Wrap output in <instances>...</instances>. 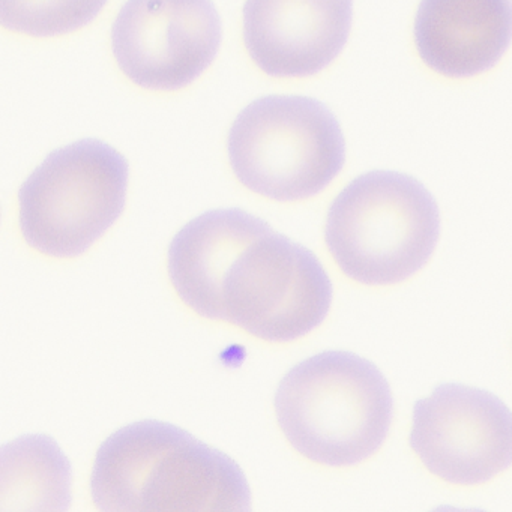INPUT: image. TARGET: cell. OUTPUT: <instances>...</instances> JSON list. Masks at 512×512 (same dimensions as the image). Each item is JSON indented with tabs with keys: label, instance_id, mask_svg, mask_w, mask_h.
<instances>
[{
	"label": "cell",
	"instance_id": "cell-1",
	"mask_svg": "<svg viewBox=\"0 0 512 512\" xmlns=\"http://www.w3.org/2000/svg\"><path fill=\"white\" fill-rule=\"evenodd\" d=\"M92 497L110 512H239L251 502L232 458L158 421L128 425L104 442Z\"/></svg>",
	"mask_w": 512,
	"mask_h": 512
},
{
	"label": "cell",
	"instance_id": "cell-2",
	"mask_svg": "<svg viewBox=\"0 0 512 512\" xmlns=\"http://www.w3.org/2000/svg\"><path fill=\"white\" fill-rule=\"evenodd\" d=\"M287 442L311 463L352 467L388 437L394 403L383 374L367 359L325 352L289 371L275 397Z\"/></svg>",
	"mask_w": 512,
	"mask_h": 512
},
{
	"label": "cell",
	"instance_id": "cell-3",
	"mask_svg": "<svg viewBox=\"0 0 512 512\" xmlns=\"http://www.w3.org/2000/svg\"><path fill=\"white\" fill-rule=\"evenodd\" d=\"M439 209L410 176L371 172L350 182L329 208L325 242L355 283L388 287L418 274L439 241Z\"/></svg>",
	"mask_w": 512,
	"mask_h": 512
},
{
	"label": "cell",
	"instance_id": "cell-4",
	"mask_svg": "<svg viewBox=\"0 0 512 512\" xmlns=\"http://www.w3.org/2000/svg\"><path fill=\"white\" fill-rule=\"evenodd\" d=\"M230 166L251 193L296 203L322 193L343 169L340 125L319 101L260 98L239 113L227 140Z\"/></svg>",
	"mask_w": 512,
	"mask_h": 512
},
{
	"label": "cell",
	"instance_id": "cell-5",
	"mask_svg": "<svg viewBox=\"0 0 512 512\" xmlns=\"http://www.w3.org/2000/svg\"><path fill=\"white\" fill-rule=\"evenodd\" d=\"M128 163L98 140L52 152L19 193V224L26 244L53 259L86 253L124 211Z\"/></svg>",
	"mask_w": 512,
	"mask_h": 512
},
{
	"label": "cell",
	"instance_id": "cell-6",
	"mask_svg": "<svg viewBox=\"0 0 512 512\" xmlns=\"http://www.w3.org/2000/svg\"><path fill=\"white\" fill-rule=\"evenodd\" d=\"M331 301V281L316 256L269 227L230 266L220 322L268 343H289L316 329Z\"/></svg>",
	"mask_w": 512,
	"mask_h": 512
},
{
	"label": "cell",
	"instance_id": "cell-7",
	"mask_svg": "<svg viewBox=\"0 0 512 512\" xmlns=\"http://www.w3.org/2000/svg\"><path fill=\"white\" fill-rule=\"evenodd\" d=\"M221 22L212 0H128L112 28L119 70L139 88L173 92L217 56Z\"/></svg>",
	"mask_w": 512,
	"mask_h": 512
},
{
	"label": "cell",
	"instance_id": "cell-8",
	"mask_svg": "<svg viewBox=\"0 0 512 512\" xmlns=\"http://www.w3.org/2000/svg\"><path fill=\"white\" fill-rule=\"evenodd\" d=\"M410 446L440 481L484 484L512 464V413L490 392L445 385L418 401Z\"/></svg>",
	"mask_w": 512,
	"mask_h": 512
},
{
	"label": "cell",
	"instance_id": "cell-9",
	"mask_svg": "<svg viewBox=\"0 0 512 512\" xmlns=\"http://www.w3.org/2000/svg\"><path fill=\"white\" fill-rule=\"evenodd\" d=\"M352 13L353 0H247L245 49L266 76H316L346 46Z\"/></svg>",
	"mask_w": 512,
	"mask_h": 512
},
{
	"label": "cell",
	"instance_id": "cell-10",
	"mask_svg": "<svg viewBox=\"0 0 512 512\" xmlns=\"http://www.w3.org/2000/svg\"><path fill=\"white\" fill-rule=\"evenodd\" d=\"M425 67L446 79L491 70L512 40V0H421L413 25Z\"/></svg>",
	"mask_w": 512,
	"mask_h": 512
},
{
	"label": "cell",
	"instance_id": "cell-11",
	"mask_svg": "<svg viewBox=\"0 0 512 512\" xmlns=\"http://www.w3.org/2000/svg\"><path fill=\"white\" fill-rule=\"evenodd\" d=\"M269 229L239 209L200 215L188 223L169 248L170 283L194 313L220 322L221 292L230 266L242 250Z\"/></svg>",
	"mask_w": 512,
	"mask_h": 512
},
{
	"label": "cell",
	"instance_id": "cell-12",
	"mask_svg": "<svg viewBox=\"0 0 512 512\" xmlns=\"http://www.w3.org/2000/svg\"><path fill=\"white\" fill-rule=\"evenodd\" d=\"M70 481V464L49 437H23L2 451L4 511H61L70 503Z\"/></svg>",
	"mask_w": 512,
	"mask_h": 512
},
{
	"label": "cell",
	"instance_id": "cell-13",
	"mask_svg": "<svg viewBox=\"0 0 512 512\" xmlns=\"http://www.w3.org/2000/svg\"><path fill=\"white\" fill-rule=\"evenodd\" d=\"M107 0H0V23L13 34L56 38L85 28Z\"/></svg>",
	"mask_w": 512,
	"mask_h": 512
}]
</instances>
